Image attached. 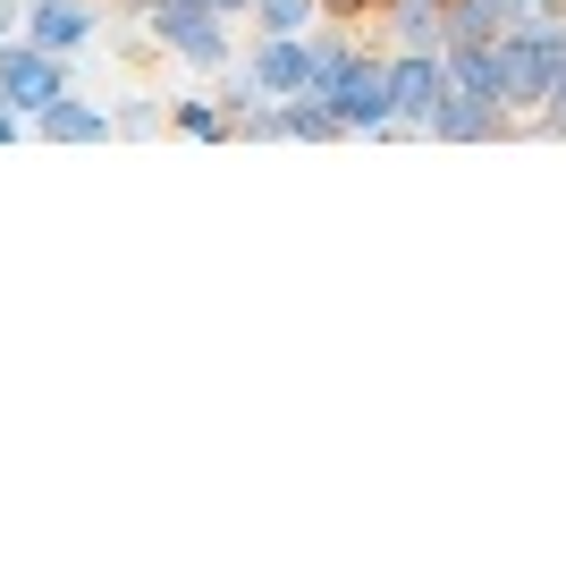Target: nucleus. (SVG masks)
<instances>
[{
  "label": "nucleus",
  "instance_id": "obj_1",
  "mask_svg": "<svg viewBox=\"0 0 566 566\" xmlns=\"http://www.w3.org/2000/svg\"><path fill=\"white\" fill-rule=\"evenodd\" d=\"M440 94H449V76L431 69V60H406V69L389 76V111H406V118H431Z\"/></svg>",
  "mask_w": 566,
  "mask_h": 566
},
{
  "label": "nucleus",
  "instance_id": "obj_2",
  "mask_svg": "<svg viewBox=\"0 0 566 566\" xmlns=\"http://www.w3.org/2000/svg\"><path fill=\"white\" fill-rule=\"evenodd\" d=\"M491 9H499V18H516V9H524V0H491Z\"/></svg>",
  "mask_w": 566,
  "mask_h": 566
}]
</instances>
